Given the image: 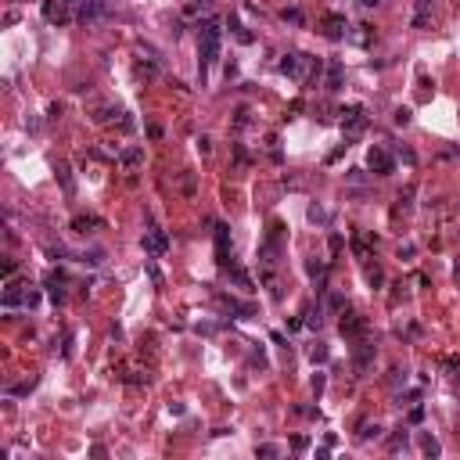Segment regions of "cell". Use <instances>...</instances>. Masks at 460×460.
I'll return each instance as SVG.
<instances>
[{
    "instance_id": "obj_20",
    "label": "cell",
    "mask_w": 460,
    "mask_h": 460,
    "mask_svg": "<svg viewBox=\"0 0 460 460\" xmlns=\"http://www.w3.org/2000/svg\"><path fill=\"white\" fill-rule=\"evenodd\" d=\"M396 122H399V126H406V122H410V112H406V108H399V112H396Z\"/></svg>"
},
{
    "instance_id": "obj_15",
    "label": "cell",
    "mask_w": 460,
    "mask_h": 460,
    "mask_svg": "<svg viewBox=\"0 0 460 460\" xmlns=\"http://www.w3.org/2000/svg\"><path fill=\"white\" fill-rule=\"evenodd\" d=\"M230 277H234V284H237V288H244V291H252V280H248V277H244L241 270H230Z\"/></svg>"
},
{
    "instance_id": "obj_6",
    "label": "cell",
    "mask_w": 460,
    "mask_h": 460,
    "mask_svg": "<svg viewBox=\"0 0 460 460\" xmlns=\"http://www.w3.org/2000/svg\"><path fill=\"white\" fill-rule=\"evenodd\" d=\"M101 11H104V0H87L79 8V22H94V18H101Z\"/></svg>"
},
{
    "instance_id": "obj_9",
    "label": "cell",
    "mask_w": 460,
    "mask_h": 460,
    "mask_svg": "<svg viewBox=\"0 0 460 460\" xmlns=\"http://www.w3.org/2000/svg\"><path fill=\"white\" fill-rule=\"evenodd\" d=\"M363 327H367V324H363L356 313H345V316H342V334H363Z\"/></svg>"
},
{
    "instance_id": "obj_23",
    "label": "cell",
    "mask_w": 460,
    "mask_h": 460,
    "mask_svg": "<svg viewBox=\"0 0 460 460\" xmlns=\"http://www.w3.org/2000/svg\"><path fill=\"white\" fill-rule=\"evenodd\" d=\"M61 4H76V0H61Z\"/></svg>"
},
{
    "instance_id": "obj_4",
    "label": "cell",
    "mask_w": 460,
    "mask_h": 460,
    "mask_svg": "<svg viewBox=\"0 0 460 460\" xmlns=\"http://www.w3.org/2000/svg\"><path fill=\"white\" fill-rule=\"evenodd\" d=\"M165 248H169V237H165L162 230H148V234H144V252H151V256H162Z\"/></svg>"
},
{
    "instance_id": "obj_19",
    "label": "cell",
    "mask_w": 460,
    "mask_h": 460,
    "mask_svg": "<svg viewBox=\"0 0 460 460\" xmlns=\"http://www.w3.org/2000/svg\"><path fill=\"white\" fill-rule=\"evenodd\" d=\"M360 435H363V439H378V435H381V428H378V424H374V428H370V424H367V428H363V432H360Z\"/></svg>"
},
{
    "instance_id": "obj_13",
    "label": "cell",
    "mask_w": 460,
    "mask_h": 460,
    "mask_svg": "<svg viewBox=\"0 0 460 460\" xmlns=\"http://www.w3.org/2000/svg\"><path fill=\"white\" fill-rule=\"evenodd\" d=\"M428 8H432V0H417V18H413V25H424V22H428Z\"/></svg>"
},
{
    "instance_id": "obj_3",
    "label": "cell",
    "mask_w": 460,
    "mask_h": 460,
    "mask_svg": "<svg viewBox=\"0 0 460 460\" xmlns=\"http://www.w3.org/2000/svg\"><path fill=\"white\" fill-rule=\"evenodd\" d=\"M349 32V22H345V15H327L324 18V36H331V40H342Z\"/></svg>"
},
{
    "instance_id": "obj_11",
    "label": "cell",
    "mask_w": 460,
    "mask_h": 460,
    "mask_svg": "<svg viewBox=\"0 0 460 460\" xmlns=\"http://www.w3.org/2000/svg\"><path fill=\"white\" fill-rule=\"evenodd\" d=\"M227 244H230L227 227H216V256H220V263H223V266H227Z\"/></svg>"
},
{
    "instance_id": "obj_10",
    "label": "cell",
    "mask_w": 460,
    "mask_h": 460,
    "mask_svg": "<svg viewBox=\"0 0 460 460\" xmlns=\"http://www.w3.org/2000/svg\"><path fill=\"white\" fill-rule=\"evenodd\" d=\"M44 15H47L51 22H65V18H68V15H65V4H61V0H58V4H54V0H47V4H44Z\"/></svg>"
},
{
    "instance_id": "obj_18",
    "label": "cell",
    "mask_w": 460,
    "mask_h": 460,
    "mask_svg": "<svg viewBox=\"0 0 460 460\" xmlns=\"http://www.w3.org/2000/svg\"><path fill=\"white\" fill-rule=\"evenodd\" d=\"M309 220H313V223H324V220H327V213H324V208H316V205H313V208H309Z\"/></svg>"
},
{
    "instance_id": "obj_7",
    "label": "cell",
    "mask_w": 460,
    "mask_h": 460,
    "mask_svg": "<svg viewBox=\"0 0 460 460\" xmlns=\"http://www.w3.org/2000/svg\"><path fill=\"white\" fill-rule=\"evenodd\" d=\"M324 87L334 94V90H342V65L338 61H331V68H327V79H324Z\"/></svg>"
},
{
    "instance_id": "obj_21",
    "label": "cell",
    "mask_w": 460,
    "mask_h": 460,
    "mask_svg": "<svg viewBox=\"0 0 460 460\" xmlns=\"http://www.w3.org/2000/svg\"><path fill=\"white\" fill-rule=\"evenodd\" d=\"M15 270H18L15 259H4V277H15Z\"/></svg>"
},
{
    "instance_id": "obj_22",
    "label": "cell",
    "mask_w": 460,
    "mask_h": 460,
    "mask_svg": "<svg viewBox=\"0 0 460 460\" xmlns=\"http://www.w3.org/2000/svg\"><path fill=\"white\" fill-rule=\"evenodd\" d=\"M277 453H280L277 446H259V456H277Z\"/></svg>"
},
{
    "instance_id": "obj_5",
    "label": "cell",
    "mask_w": 460,
    "mask_h": 460,
    "mask_svg": "<svg viewBox=\"0 0 460 460\" xmlns=\"http://www.w3.org/2000/svg\"><path fill=\"white\" fill-rule=\"evenodd\" d=\"M342 115H345V130H349V133H360V130L367 126V115H363L360 108H349V112H342Z\"/></svg>"
},
{
    "instance_id": "obj_2",
    "label": "cell",
    "mask_w": 460,
    "mask_h": 460,
    "mask_svg": "<svg viewBox=\"0 0 460 460\" xmlns=\"http://www.w3.org/2000/svg\"><path fill=\"white\" fill-rule=\"evenodd\" d=\"M367 165H370V169L378 173V176H388V173H392V165H396V158H392L385 148H370V155H367Z\"/></svg>"
},
{
    "instance_id": "obj_1",
    "label": "cell",
    "mask_w": 460,
    "mask_h": 460,
    "mask_svg": "<svg viewBox=\"0 0 460 460\" xmlns=\"http://www.w3.org/2000/svg\"><path fill=\"white\" fill-rule=\"evenodd\" d=\"M220 54V25L216 22H205L201 25V76H205V65L216 61Z\"/></svg>"
},
{
    "instance_id": "obj_17",
    "label": "cell",
    "mask_w": 460,
    "mask_h": 460,
    "mask_svg": "<svg viewBox=\"0 0 460 460\" xmlns=\"http://www.w3.org/2000/svg\"><path fill=\"white\" fill-rule=\"evenodd\" d=\"M122 162H126V165H137V162H140V151H137V148H130L126 155H122Z\"/></svg>"
},
{
    "instance_id": "obj_14",
    "label": "cell",
    "mask_w": 460,
    "mask_h": 460,
    "mask_svg": "<svg viewBox=\"0 0 460 460\" xmlns=\"http://www.w3.org/2000/svg\"><path fill=\"white\" fill-rule=\"evenodd\" d=\"M370 352H374V345H363V349L356 352V367H360V370H363V367L370 363Z\"/></svg>"
},
{
    "instance_id": "obj_12",
    "label": "cell",
    "mask_w": 460,
    "mask_h": 460,
    "mask_svg": "<svg viewBox=\"0 0 460 460\" xmlns=\"http://www.w3.org/2000/svg\"><path fill=\"white\" fill-rule=\"evenodd\" d=\"M421 449H424L428 456H439V453H442V446H439L432 435H421Z\"/></svg>"
},
{
    "instance_id": "obj_8",
    "label": "cell",
    "mask_w": 460,
    "mask_h": 460,
    "mask_svg": "<svg viewBox=\"0 0 460 460\" xmlns=\"http://www.w3.org/2000/svg\"><path fill=\"white\" fill-rule=\"evenodd\" d=\"M25 299H29V291L22 295V284H8V291H4V306H8V309H11V306H18V302L25 306Z\"/></svg>"
},
{
    "instance_id": "obj_16",
    "label": "cell",
    "mask_w": 460,
    "mask_h": 460,
    "mask_svg": "<svg viewBox=\"0 0 460 460\" xmlns=\"http://www.w3.org/2000/svg\"><path fill=\"white\" fill-rule=\"evenodd\" d=\"M284 22H291V25H302V11H299V8H288V11H284Z\"/></svg>"
}]
</instances>
